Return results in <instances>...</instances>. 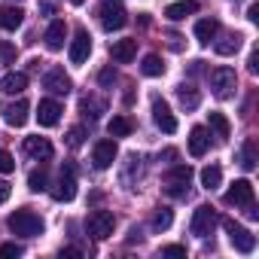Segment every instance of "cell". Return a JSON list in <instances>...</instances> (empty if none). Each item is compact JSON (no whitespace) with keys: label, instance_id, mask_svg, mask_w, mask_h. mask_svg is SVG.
Here are the masks:
<instances>
[{"label":"cell","instance_id":"1","mask_svg":"<svg viewBox=\"0 0 259 259\" xmlns=\"http://www.w3.org/2000/svg\"><path fill=\"white\" fill-rule=\"evenodd\" d=\"M7 226H10L13 235H22V238H37V235H43V220H40V213H34V210H28V207L13 210L10 220H7Z\"/></svg>","mask_w":259,"mask_h":259},{"label":"cell","instance_id":"2","mask_svg":"<svg viewBox=\"0 0 259 259\" xmlns=\"http://www.w3.org/2000/svg\"><path fill=\"white\" fill-rule=\"evenodd\" d=\"M235 85H238V76H235L232 67H213V70H210V92H213L220 101L232 98V95H235Z\"/></svg>","mask_w":259,"mask_h":259},{"label":"cell","instance_id":"3","mask_svg":"<svg viewBox=\"0 0 259 259\" xmlns=\"http://www.w3.org/2000/svg\"><path fill=\"white\" fill-rule=\"evenodd\" d=\"M189 180H192V168L189 165H174L168 174H165V192L171 198H183L186 189H189Z\"/></svg>","mask_w":259,"mask_h":259},{"label":"cell","instance_id":"4","mask_svg":"<svg viewBox=\"0 0 259 259\" xmlns=\"http://www.w3.org/2000/svg\"><path fill=\"white\" fill-rule=\"evenodd\" d=\"M98 16H101L104 31H119V28L128 25V13H125V7L119 4V0H104L101 10H98Z\"/></svg>","mask_w":259,"mask_h":259},{"label":"cell","instance_id":"5","mask_svg":"<svg viewBox=\"0 0 259 259\" xmlns=\"http://www.w3.org/2000/svg\"><path fill=\"white\" fill-rule=\"evenodd\" d=\"M217 223H220V220H217V210H213L210 204H201V207H195L189 229H192V235H195V238H207V235H213Z\"/></svg>","mask_w":259,"mask_h":259},{"label":"cell","instance_id":"6","mask_svg":"<svg viewBox=\"0 0 259 259\" xmlns=\"http://www.w3.org/2000/svg\"><path fill=\"white\" fill-rule=\"evenodd\" d=\"M85 226H89V235H92V238L104 241V238L113 235V229H116V217H113V210H92L89 220H85Z\"/></svg>","mask_w":259,"mask_h":259},{"label":"cell","instance_id":"7","mask_svg":"<svg viewBox=\"0 0 259 259\" xmlns=\"http://www.w3.org/2000/svg\"><path fill=\"white\" fill-rule=\"evenodd\" d=\"M223 226H226V232H229V241H232V247H235L238 253H253V247H256V238H253V232H250V229L238 226L235 220H223Z\"/></svg>","mask_w":259,"mask_h":259},{"label":"cell","instance_id":"8","mask_svg":"<svg viewBox=\"0 0 259 259\" xmlns=\"http://www.w3.org/2000/svg\"><path fill=\"white\" fill-rule=\"evenodd\" d=\"M73 195H76V171H73V165H64L58 174V183L52 189V198L55 201H73Z\"/></svg>","mask_w":259,"mask_h":259},{"label":"cell","instance_id":"9","mask_svg":"<svg viewBox=\"0 0 259 259\" xmlns=\"http://www.w3.org/2000/svg\"><path fill=\"white\" fill-rule=\"evenodd\" d=\"M92 55V37L85 28H76L73 40H70V64H85Z\"/></svg>","mask_w":259,"mask_h":259},{"label":"cell","instance_id":"10","mask_svg":"<svg viewBox=\"0 0 259 259\" xmlns=\"http://www.w3.org/2000/svg\"><path fill=\"white\" fill-rule=\"evenodd\" d=\"M116 153H119L116 141H98L95 150H92V162H95V168H98V171H107V168L116 162Z\"/></svg>","mask_w":259,"mask_h":259},{"label":"cell","instance_id":"11","mask_svg":"<svg viewBox=\"0 0 259 259\" xmlns=\"http://www.w3.org/2000/svg\"><path fill=\"white\" fill-rule=\"evenodd\" d=\"M226 204L250 207V204H253V183H250V180H235L232 189L226 192Z\"/></svg>","mask_w":259,"mask_h":259},{"label":"cell","instance_id":"12","mask_svg":"<svg viewBox=\"0 0 259 259\" xmlns=\"http://www.w3.org/2000/svg\"><path fill=\"white\" fill-rule=\"evenodd\" d=\"M153 119H156V125L162 128L165 135H174V132H177V119H174L171 107H168L162 98H153Z\"/></svg>","mask_w":259,"mask_h":259},{"label":"cell","instance_id":"13","mask_svg":"<svg viewBox=\"0 0 259 259\" xmlns=\"http://www.w3.org/2000/svg\"><path fill=\"white\" fill-rule=\"evenodd\" d=\"M43 85H46L52 95H67V92L73 89L70 76H67L61 67H52V70H46V76H43Z\"/></svg>","mask_w":259,"mask_h":259},{"label":"cell","instance_id":"14","mask_svg":"<svg viewBox=\"0 0 259 259\" xmlns=\"http://www.w3.org/2000/svg\"><path fill=\"white\" fill-rule=\"evenodd\" d=\"M58 119H61V104H58V101L46 98V101H40V104H37V122H40L43 128L58 125Z\"/></svg>","mask_w":259,"mask_h":259},{"label":"cell","instance_id":"15","mask_svg":"<svg viewBox=\"0 0 259 259\" xmlns=\"http://www.w3.org/2000/svg\"><path fill=\"white\" fill-rule=\"evenodd\" d=\"M28 101H13V104H7L4 107V122L7 125H13V128H22L25 122H28Z\"/></svg>","mask_w":259,"mask_h":259},{"label":"cell","instance_id":"16","mask_svg":"<svg viewBox=\"0 0 259 259\" xmlns=\"http://www.w3.org/2000/svg\"><path fill=\"white\" fill-rule=\"evenodd\" d=\"M110 55H113V61H119V64H132L135 55H138V40H116V43L110 46Z\"/></svg>","mask_w":259,"mask_h":259},{"label":"cell","instance_id":"17","mask_svg":"<svg viewBox=\"0 0 259 259\" xmlns=\"http://www.w3.org/2000/svg\"><path fill=\"white\" fill-rule=\"evenodd\" d=\"M25 153L37 162H46V159H52V144L46 138H25Z\"/></svg>","mask_w":259,"mask_h":259},{"label":"cell","instance_id":"18","mask_svg":"<svg viewBox=\"0 0 259 259\" xmlns=\"http://www.w3.org/2000/svg\"><path fill=\"white\" fill-rule=\"evenodd\" d=\"M25 89H28V73H22V70H13L0 79V92L4 95H22Z\"/></svg>","mask_w":259,"mask_h":259},{"label":"cell","instance_id":"19","mask_svg":"<svg viewBox=\"0 0 259 259\" xmlns=\"http://www.w3.org/2000/svg\"><path fill=\"white\" fill-rule=\"evenodd\" d=\"M64 37H67V25H64L61 19H55V22L46 28V46H49L52 52H58V49H64Z\"/></svg>","mask_w":259,"mask_h":259},{"label":"cell","instance_id":"20","mask_svg":"<svg viewBox=\"0 0 259 259\" xmlns=\"http://www.w3.org/2000/svg\"><path fill=\"white\" fill-rule=\"evenodd\" d=\"M210 150V138H207V128L195 125L192 132H189V153L192 156H204Z\"/></svg>","mask_w":259,"mask_h":259},{"label":"cell","instance_id":"21","mask_svg":"<svg viewBox=\"0 0 259 259\" xmlns=\"http://www.w3.org/2000/svg\"><path fill=\"white\" fill-rule=\"evenodd\" d=\"M22 22H25V13L19 7H0V28L4 31H16L22 28Z\"/></svg>","mask_w":259,"mask_h":259},{"label":"cell","instance_id":"22","mask_svg":"<svg viewBox=\"0 0 259 259\" xmlns=\"http://www.w3.org/2000/svg\"><path fill=\"white\" fill-rule=\"evenodd\" d=\"M195 13H198V4H195V0H180V4H171V7L165 10V16H168L171 22H180V19L195 16Z\"/></svg>","mask_w":259,"mask_h":259},{"label":"cell","instance_id":"23","mask_svg":"<svg viewBox=\"0 0 259 259\" xmlns=\"http://www.w3.org/2000/svg\"><path fill=\"white\" fill-rule=\"evenodd\" d=\"M217 34H220V22H217V19H201V22L195 25V37H198V43H204V46H207Z\"/></svg>","mask_w":259,"mask_h":259},{"label":"cell","instance_id":"24","mask_svg":"<svg viewBox=\"0 0 259 259\" xmlns=\"http://www.w3.org/2000/svg\"><path fill=\"white\" fill-rule=\"evenodd\" d=\"M107 132L113 135V138H128L135 132V125H132V119L128 116H113L110 122H107Z\"/></svg>","mask_w":259,"mask_h":259},{"label":"cell","instance_id":"25","mask_svg":"<svg viewBox=\"0 0 259 259\" xmlns=\"http://www.w3.org/2000/svg\"><path fill=\"white\" fill-rule=\"evenodd\" d=\"M177 101L186 107V110H195L198 104H201V95H198V89H192V85H177Z\"/></svg>","mask_w":259,"mask_h":259},{"label":"cell","instance_id":"26","mask_svg":"<svg viewBox=\"0 0 259 259\" xmlns=\"http://www.w3.org/2000/svg\"><path fill=\"white\" fill-rule=\"evenodd\" d=\"M213 49H217V55H235L241 49V34H226L223 40L213 43Z\"/></svg>","mask_w":259,"mask_h":259},{"label":"cell","instance_id":"27","mask_svg":"<svg viewBox=\"0 0 259 259\" xmlns=\"http://www.w3.org/2000/svg\"><path fill=\"white\" fill-rule=\"evenodd\" d=\"M79 110H82V113H85L89 119H98V116H101V113L107 110V104H104L101 98H95V95H85V98L79 101Z\"/></svg>","mask_w":259,"mask_h":259},{"label":"cell","instance_id":"28","mask_svg":"<svg viewBox=\"0 0 259 259\" xmlns=\"http://www.w3.org/2000/svg\"><path fill=\"white\" fill-rule=\"evenodd\" d=\"M220 183H223V168H220V165H207V168L201 171V186L213 192Z\"/></svg>","mask_w":259,"mask_h":259},{"label":"cell","instance_id":"29","mask_svg":"<svg viewBox=\"0 0 259 259\" xmlns=\"http://www.w3.org/2000/svg\"><path fill=\"white\" fill-rule=\"evenodd\" d=\"M49 186V174H46V168H34L31 174H28V189L31 192H43Z\"/></svg>","mask_w":259,"mask_h":259},{"label":"cell","instance_id":"30","mask_svg":"<svg viewBox=\"0 0 259 259\" xmlns=\"http://www.w3.org/2000/svg\"><path fill=\"white\" fill-rule=\"evenodd\" d=\"M210 128L217 132V138H220V141H226V138L232 135V125H229V119H226L223 113H210Z\"/></svg>","mask_w":259,"mask_h":259},{"label":"cell","instance_id":"31","mask_svg":"<svg viewBox=\"0 0 259 259\" xmlns=\"http://www.w3.org/2000/svg\"><path fill=\"white\" fill-rule=\"evenodd\" d=\"M256 162H259V159H256V144H253V141H244V147H241V168H244V171H253Z\"/></svg>","mask_w":259,"mask_h":259},{"label":"cell","instance_id":"32","mask_svg":"<svg viewBox=\"0 0 259 259\" xmlns=\"http://www.w3.org/2000/svg\"><path fill=\"white\" fill-rule=\"evenodd\" d=\"M141 70H144V76H162L165 73V64H162L159 55H147L144 64H141Z\"/></svg>","mask_w":259,"mask_h":259},{"label":"cell","instance_id":"33","mask_svg":"<svg viewBox=\"0 0 259 259\" xmlns=\"http://www.w3.org/2000/svg\"><path fill=\"white\" fill-rule=\"evenodd\" d=\"M171 223H174V213H171L168 207H159V210L153 213V229H156V232H165V229H171Z\"/></svg>","mask_w":259,"mask_h":259},{"label":"cell","instance_id":"34","mask_svg":"<svg viewBox=\"0 0 259 259\" xmlns=\"http://www.w3.org/2000/svg\"><path fill=\"white\" fill-rule=\"evenodd\" d=\"M16 171V159L10 150H0V174H13Z\"/></svg>","mask_w":259,"mask_h":259},{"label":"cell","instance_id":"35","mask_svg":"<svg viewBox=\"0 0 259 259\" xmlns=\"http://www.w3.org/2000/svg\"><path fill=\"white\" fill-rule=\"evenodd\" d=\"M82 141H85V128H70L67 132V147H82Z\"/></svg>","mask_w":259,"mask_h":259},{"label":"cell","instance_id":"36","mask_svg":"<svg viewBox=\"0 0 259 259\" xmlns=\"http://www.w3.org/2000/svg\"><path fill=\"white\" fill-rule=\"evenodd\" d=\"M25 250L19 244H0V256H22Z\"/></svg>","mask_w":259,"mask_h":259},{"label":"cell","instance_id":"37","mask_svg":"<svg viewBox=\"0 0 259 259\" xmlns=\"http://www.w3.org/2000/svg\"><path fill=\"white\" fill-rule=\"evenodd\" d=\"M98 79H101V85H113V82H116V70H113V67H104Z\"/></svg>","mask_w":259,"mask_h":259},{"label":"cell","instance_id":"38","mask_svg":"<svg viewBox=\"0 0 259 259\" xmlns=\"http://www.w3.org/2000/svg\"><path fill=\"white\" fill-rule=\"evenodd\" d=\"M162 256H186V247H180V244H168V247H162Z\"/></svg>","mask_w":259,"mask_h":259},{"label":"cell","instance_id":"39","mask_svg":"<svg viewBox=\"0 0 259 259\" xmlns=\"http://www.w3.org/2000/svg\"><path fill=\"white\" fill-rule=\"evenodd\" d=\"M0 55H4V61H13L16 58V49L10 43H0Z\"/></svg>","mask_w":259,"mask_h":259},{"label":"cell","instance_id":"40","mask_svg":"<svg viewBox=\"0 0 259 259\" xmlns=\"http://www.w3.org/2000/svg\"><path fill=\"white\" fill-rule=\"evenodd\" d=\"M247 19H250L253 25L259 22V4H250V7H247Z\"/></svg>","mask_w":259,"mask_h":259},{"label":"cell","instance_id":"41","mask_svg":"<svg viewBox=\"0 0 259 259\" xmlns=\"http://www.w3.org/2000/svg\"><path fill=\"white\" fill-rule=\"evenodd\" d=\"M10 192H13V189H10V183H7V180H0V204L10 198Z\"/></svg>","mask_w":259,"mask_h":259},{"label":"cell","instance_id":"42","mask_svg":"<svg viewBox=\"0 0 259 259\" xmlns=\"http://www.w3.org/2000/svg\"><path fill=\"white\" fill-rule=\"evenodd\" d=\"M256 70H259V52L253 49L250 52V73H256Z\"/></svg>","mask_w":259,"mask_h":259},{"label":"cell","instance_id":"43","mask_svg":"<svg viewBox=\"0 0 259 259\" xmlns=\"http://www.w3.org/2000/svg\"><path fill=\"white\" fill-rule=\"evenodd\" d=\"M128 241H132V244L141 241V229H132V232H128Z\"/></svg>","mask_w":259,"mask_h":259},{"label":"cell","instance_id":"44","mask_svg":"<svg viewBox=\"0 0 259 259\" xmlns=\"http://www.w3.org/2000/svg\"><path fill=\"white\" fill-rule=\"evenodd\" d=\"M70 4H73V7H82V4H85V0H70Z\"/></svg>","mask_w":259,"mask_h":259}]
</instances>
